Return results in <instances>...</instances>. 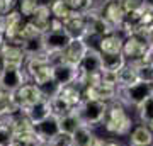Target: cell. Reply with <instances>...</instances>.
<instances>
[{
	"instance_id": "1",
	"label": "cell",
	"mask_w": 153,
	"mask_h": 146,
	"mask_svg": "<svg viewBox=\"0 0 153 146\" xmlns=\"http://www.w3.org/2000/svg\"><path fill=\"white\" fill-rule=\"evenodd\" d=\"M102 124H104L105 131L111 133V134L126 136L131 133L133 121L124 105L121 102H117V100H114V102L107 104V112H105Z\"/></svg>"
},
{
	"instance_id": "2",
	"label": "cell",
	"mask_w": 153,
	"mask_h": 146,
	"mask_svg": "<svg viewBox=\"0 0 153 146\" xmlns=\"http://www.w3.org/2000/svg\"><path fill=\"white\" fill-rule=\"evenodd\" d=\"M24 70L33 80V83L39 87H44L53 82V61L48 53L27 58L24 63Z\"/></svg>"
},
{
	"instance_id": "3",
	"label": "cell",
	"mask_w": 153,
	"mask_h": 146,
	"mask_svg": "<svg viewBox=\"0 0 153 146\" xmlns=\"http://www.w3.org/2000/svg\"><path fill=\"white\" fill-rule=\"evenodd\" d=\"M153 95V83L152 82L140 80L136 83H133L129 87H121L117 88V102H121L123 105L138 109L148 97Z\"/></svg>"
},
{
	"instance_id": "4",
	"label": "cell",
	"mask_w": 153,
	"mask_h": 146,
	"mask_svg": "<svg viewBox=\"0 0 153 146\" xmlns=\"http://www.w3.org/2000/svg\"><path fill=\"white\" fill-rule=\"evenodd\" d=\"M70 41H71V36L66 33V29L63 27V22L60 19L53 17L49 29L43 34V43H44L46 53L49 56H56V54H60L68 46Z\"/></svg>"
},
{
	"instance_id": "5",
	"label": "cell",
	"mask_w": 153,
	"mask_h": 146,
	"mask_svg": "<svg viewBox=\"0 0 153 146\" xmlns=\"http://www.w3.org/2000/svg\"><path fill=\"white\" fill-rule=\"evenodd\" d=\"M75 114L78 116V119L82 122V126L87 127H94L104 122L105 112H107V104L99 102V100H92V99H83L80 105L73 109Z\"/></svg>"
},
{
	"instance_id": "6",
	"label": "cell",
	"mask_w": 153,
	"mask_h": 146,
	"mask_svg": "<svg viewBox=\"0 0 153 146\" xmlns=\"http://www.w3.org/2000/svg\"><path fill=\"white\" fill-rule=\"evenodd\" d=\"M26 83H27V73L24 66L4 65V70L0 71V88L14 93Z\"/></svg>"
},
{
	"instance_id": "7",
	"label": "cell",
	"mask_w": 153,
	"mask_h": 146,
	"mask_svg": "<svg viewBox=\"0 0 153 146\" xmlns=\"http://www.w3.org/2000/svg\"><path fill=\"white\" fill-rule=\"evenodd\" d=\"M150 43L146 38L143 36H126L124 38V44H123V56L126 58L128 63H138V61L145 60V54H146Z\"/></svg>"
},
{
	"instance_id": "8",
	"label": "cell",
	"mask_w": 153,
	"mask_h": 146,
	"mask_svg": "<svg viewBox=\"0 0 153 146\" xmlns=\"http://www.w3.org/2000/svg\"><path fill=\"white\" fill-rule=\"evenodd\" d=\"M48 97L46 93L43 92V88L36 83H26V85H22L17 92L12 93V100L14 104L17 105L19 110H24V109L31 107L34 105L36 102H39L41 99Z\"/></svg>"
},
{
	"instance_id": "9",
	"label": "cell",
	"mask_w": 153,
	"mask_h": 146,
	"mask_svg": "<svg viewBox=\"0 0 153 146\" xmlns=\"http://www.w3.org/2000/svg\"><path fill=\"white\" fill-rule=\"evenodd\" d=\"M97 12L114 27L116 31L121 29L126 17V10L123 7V0H102L100 5L95 7Z\"/></svg>"
},
{
	"instance_id": "10",
	"label": "cell",
	"mask_w": 153,
	"mask_h": 146,
	"mask_svg": "<svg viewBox=\"0 0 153 146\" xmlns=\"http://www.w3.org/2000/svg\"><path fill=\"white\" fill-rule=\"evenodd\" d=\"M78 80V66L65 63V61H55L53 63V85L56 88L65 85L76 83Z\"/></svg>"
},
{
	"instance_id": "11",
	"label": "cell",
	"mask_w": 153,
	"mask_h": 146,
	"mask_svg": "<svg viewBox=\"0 0 153 146\" xmlns=\"http://www.w3.org/2000/svg\"><path fill=\"white\" fill-rule=\"evenodd\" d=\"M82 92L83 99H92V100H99L104 104H111L117 99V88L109 83H104V82L85 87V88H82Z\"/></svg>"
},
{
	"instance_id": "12",
	"label": "cell",
	"mask_w": 153,
	"mask_h": 146,
	"mask_svg": "<svg viewBox=\"0 0 153 146\" xmlns=\"http://www.w3.org/2000/svg\"><path fill=\"white\" fill-rule=\"evenodd\" d=\"M83 14H85V21H87V36H95V38L100 39L102 36L116 31L114 27L99 14L97 9H90Z\"/></svg>"
},
{
	"instance_id": "13",
	"label": "cell",
	"mask_w": 153,
	"mask_h": 146,
	"mask_svg": "<svg viewBox=\"0 0 153 146\" xmlns=\"http://www.w3.org/2000/svg\"><path fill=\"white\" fill-rule=\"evenodd\" d=\"M87 49H88L87 39H71L68 43V46L58 54V60L56 61H65V63L78 66V63L83 58V54L87 53Z\"/></svg>"
},
{
	"instance_id": "14",
	"label": "cell",
	"mask_w": 153,
	"mask_h": 146,
	"mask_svg": "<svg viewBox=\"0 0 153 146\" xmlns=\"http://www.w3.org/2000/svg\"><path fill=\"white\" fill-rule=\"evenodd\" d=\"M63 22V27L66 33L71 36V39H87V21H85V14L83 12H73L68 16Z\"/></svg>"
},
{
	"instance_id": "15",
	"label": "cell",
	"mask_w": 153,
	"mask_h": 146,
	"mask_svg": "<svg viewBox=\"0 0 153 146\" xmlns=\"http://www.w3.org/2000/svg\"><path fill=\"white\" fill-rule=\"evenodd\" d=\"M34 126V133L38 134V138L41 139L43 145H48L58 133H60V117H56L55 114H51L49 117L43 119Z\"/></svg>"
},
{
	"instance_id": "16",
	"label": "cell",
	"mask_w": 153,
	"mask_h": 146,
	"mask_svg": "<svg viewBox=\"0 0 153 146\" xmlns=\"http://www.w3.org/2000/svg\"><path fill=\"white\" fill-rule=\"evenodd\" d=\"M0 56L4 60V65H19L24 66L26 63V54L22 51V46L14 41H4L0 48Z\"/></svg>"
},
{
	"instance_id": "17",
	"label": "cell",
	"mask_w": 153,
	"mask_h": 146,
	"mask_svg": "<svg viewBox=\"0 0 153 146\" xmlns=\"http://www.w3.org/2000/svg\"><path fill=\"white\" fill-rule=\"evenodd\" d=\"M5 16H7V29H5V36L4 38L7 41L19 43V36H21V31L24 27V24H26V21H24V17H22V14L19 10H10L7 12Z\"/></svg>"
},
{
	"instance_id": "18",
	"label": "cell",
	"mask_w": 153,
	"mask_h": 146,
	"mask_svg": "<svg viewBox=\"0 0 153 146\" xmlns=\"http://www.w3.org/2000/svg\"><path fill=\"white\" fill-rule=\"evenodd\" d=\"M26 117H27L33 124H38V122H41L43 119H46V117H49L51 116V105H49V99L44 97L41 99L39 102H36L34 105H31V107L24 109V110H21Z\"/></svg>"
},
{
	"instance_id": "19",
	"label": "cell",
	"mask_w": 153,
	"mask_h": 146,
	"mask_svg": "<svg viewBox=\"0 0 153 146\" xmlns=\"http://www.w3.org/2000/svg\"><path fill=\"white\" fill-rule=\"evenodd\" d=\"M123 44H124V38L117 31H114L99 39V51L102 54H117L123 53Z\"/></svg>"
},
{
	"instance_id": "20",
	"label": "cell",
	"mask_w": 153,
	"mask_h": 146,
	"mask_svg": "<svg viewBox=\"0 0 153 146\" xmlns=\"http://www.w3.org/2000/svg\"><path fill=\"white\" fill-rule=\"evenodd\" d=\"M131 146H153V131L145 124L134 126L129 133Z\"/></svg>"
},
{
	"instance_id": "21",
	"label": "cell",
	"mask_w": 153,
	"mask_h": 146,
	"mask_svg": "<svg viewBox=\"0 0 153 146\" xmlns=\"http://www.w3.org/2000/svg\"><path fill=\"white\" fill-rule=\"evenodd\" d=\"M55 92L60 93L61 97L65 99L73 109H76L80 105V102L83 100L82 87L78 85V83H71V85H65V87H60V88H55Z\"/></svg>"
},
{
	"instance_id": "22",
	"label": "cell",
	"mask_w": 153,
	"mask_h": 146,
	"mask_svg": "<svg viewBox=\"0 0 153 146\" xmlns=\"http://www.w3.org/2000/svg\"><path fill=\"white\" fill-rule=\"evenodd\" d=\"M51 21H53L51 9H46V7H38V10L34 12L33 17L29 19V22H31V24H34V27H36L41 34H44L49 29Z\"/></svg>"
},
{
	"instance_id": "23",
	"label": "cell",
	"mask_w": 153,
	"mask_h": 146,
	"mask_svg": "<svg viewBox=\"0 0 153 146\" xmlns=\"http://www.w3.org/2000/svg\"><path fill=\"white\" fill-rule=\"evenodd\" d=\"M22 51L26 54V60H27V58H33V56L44 54L46 49H44V43H43V34L22 41Z\"/></svg>"
},
{
	"instance_id": "24",
	"label": "cell",
	"mask_w": 153,
	"mask_h": 146,
	"mask_svg": "<svg viewBox=\"0 0 153 146\" xmlns=\"http://www.w3.org/2000/svg\"><path fill=\"white\" fill-rule=\"evenodd\" d=\"M140 82V76H138V71L134 68V65L131 63H126L119 71H117V88L121 87H129L133 83Z\"/></svg>"
},
{
	"instance_id": "25",
	"label": "cell",
	"mask_w": 153,
	"mask_h": 146,
	"mask_svg": "<svg viewBox=\"0 0 153 146\" xmlns=\"http://www.w3.org/2000/svg\"><path fill=\"white\" fill-rule=\"evenodd\" d=\"M48 99H49V105H51V112L55 114L56 117L66 116V114H70L73 110V107L58 92H53L51 95H48Z\"/></svg>"
},
{
	"instance_id": "26",
	"label": "cell",
	"mask_w": 153,
	"mask_h": 146,
	"mask_svg": "<svg viewBox=\"0 0 153 146\" xmlns=\"http://www.w3.org/2000/svg\"><path fill=\"white\" fill-rule=\"evenodd\" d=\"M71 136H73V146H94L97 139V136L87 126H80Z\"/></svg>"
},
{
	"instance_id": "27",
	"label": "cell",
	"mask_w": 153,
	"mask_h": 146,
	"mask_svg": "<svg viewBox=\"0 0 153 146\" xmlns=\"http://www.w3.org/2000/svg\"><path fill=\"white\" fill-rule=\"evenodd\" d=\"M102 71H119L123 66L128 63L126 58L123 56V53L117 54H102Z\"/></svg>"
},
{
	"instance_id": "28",
	"label": "cell",
	"mask_w": 153,
	"mask_h": 146,
	"mask_svg": "<svg viewBox=\"0 0 153 146\" xmlns=\"http://www.w3.org/2000/svg\"><path fill=\"white\" fill-rule=\"evenodd\" d=\"M136 110H138V117L141 121V124L148 126L153 131V95L148 97Z\"/></svg>"
},
{
	"instance_id": "29",
	"label": "cell",
	"mask_w": 153,
	"mask_h": 146,
	"mask_svg": "<svg viewBox=\"0 0 153 146\" xmlns=\"http://www.w3.org/2000/svg\"><path fill=\"white\" fill-rule=\"evenodd\" d=\"M82 126L78 116L75 114V110H71L70 114L66 116H61L60 117V131L61 133H66V134H73L78 127Z\"/></svg>"
},
{
	"instance_id": "30",
	"label": "cell",
	"mask_w": 153,
	"mask_h": 146,
	"mask_svg": "<svg viewBox=\"0 0 153 146\" xmlns=\"http://www.w3.org/2000/svg\"><path fill=\"white\" fill-rule=\"evenodd\" d=\"M12 143H14V129L10 116H4L0 119V146H10Z\"/></svg>"
},
{
	"instance_id": "31",
	"label": "cell",
	"mask_w": 153,
	"mask_h": 146,
	"mask_svg": "<svg viewBox=\"0 0 153 146\" xmlns=\"http://www.w3.org/2000/svg\"><path fill=\"white\" fill-rule=\"evenodd\" d=\"M73 12L75 10L66 4V0H56L55 4H53V7H51V14H53V17H55V19H60V21H65L66 17L71 16Z\"/></svg>"
},
{
	"instance_id": "32",
	"label": "cell",
	"mask_w": 153,
	"mask_h": 146,
	"mask_svg": "<svg viewBox=\"0 0 153 146\" xmlns=\"http://www.w3.org/2000/svg\"><path fill=\"white\" fill-rule=\"evenodd\" d=\"M131 65H134V68H136L138 71V76H140V80H145V82H152L153 78V66L148 65L146 61H138V63H131Z\"/></svg>"
},
{
	"instance_id": "33",
	"label": "cell",
	"mask_w": 153,
	"mask_h": 146,
	"mask_svg": "<svg viewBox=\"0 0 153 146\" xmlns=\"http://www.w3.org/2000/svg\"><path fill=\"white\" fill-rule=\"evenodd\" d=\"M66 4L75 12H87L90 9H95L94 0H66Z\"/></svg>"
},
{
	"instance_id": "34",
	"label": "cell",
	"mask_w": 153,
	"mask_h": 146,
	"mask_svg": "<svg viewBox=\"0 0 153 146\" xmlns=\"http://www.w3.org/2000/svg\"><path fill=\"white\" fill-rule=\"evenodd\" d=\"M38 10V5L34 4V0H19V12L22 17H33V14Z\"/></svg>"
},
{
	"instance_id": "35",
	"label": "cell",
	"mask_w": 153,
	"mask_h": 146,
	"mask_svg": "<svg viewBox=\"0 0 153 146\" xmlns=\"http://www.w3.org/2000/svg\"><path fill=\"white\" fill-rule=\"evenodd\" d=\"M49 146H73V136L66 134V133H58L53 139L48 143Z\"/></svg>"
},
{
	"instance_id": "36",
	"label": "cell",
	"mask_w": 153,
	"mask_h": 146,
	"mask_svg": "<svg viewBox=\"0 0 153 146\" xmlns=\"http://www.w3.org/2000/svg\"><path fill=\"white\" fill-rule=\"evenodd\" d=\"M123 7L126 12L143 10V0H123Z\"/></svg>"
},
{
	"instance_id": "37",
	"label": "cell",
	"mask_w": 153,
	"mask_h": 146,
	"mask_svg": "<svg viewBox=\"0 0 153 146\" xmlns=\"http://www.w3.org/2000/svg\"><path fill=\"white\" fill-rule=\"evenodd\" d=\"M94 146H123V145L114 143V141H104V139H100V138H97L95 143H94Z\"/></svg>"
},
{
	"instance_id": "38",
	"label": "cell",
	"mask_w": 153,
	"mask_h": 146,
	"mask_svg": "<svg viewBox=\"0 0 153 146\" xmlns=\"http://www.w3.org/2000/svg\"><path fill=\"white\" fill-rule=\"evenodd\" d=\"M55 2L56 0H34V4H36L38 7H46V9H51Z\"/></svg>"
},
{
	"instance_id": "39",
	"label": "cell",
	"mask_w": 153,
	"mask_h": 146,
	"mask_svg": "<svg viewBox=\"0 0 153 146\" xmlns=\"http://www.w3.org/2000/svg\"><path fill=\"white\" fill-rule=\"evenodd\" d=\"M5 29H7V16L0 14V34L5 36Z\"/></svg>"
},
{
	"instance_id": "40",
	"label": "cell",
	"mask_w": 153,
	"mask_h": 146,
	"mask_svg": "<svg viewBox=\"0 0 153 146\" xmlns=\"http://www.w3.org/2000/svg\"><path fill=\"white\" fill-rule=\"evenodd\" d=\"M145 61H146L148 65L153 66V46H150L146 51V54H145Z\"/></svg>"
},
{
	"instance_id": "41",
	"label": "cell",
	"mask_w": 153,
	"mask_h": 146,
	"mask_svg": "<svg viewBox=\"0 0 153 146\" xmlns=\"http://www.w3.org/2000/svg\"><path fill=\"white\" fill-rule=\"evenodd\" d=\"M143 9L153 12V0H143Z\"/></svg>"
},
{
	"instance_id": "42",
	"label": "cell",
	"mask_w": 153,
	"mask_h": 146,
	"mask_svg": "<svg viewBox=\"0 0 153 146\" xmlns=\"http://www.w3.org/2000/svg\"><path fill=\"white\" fill-rule=\"evenodd\" d=\"M148 43H150V46H153V33L150 34V38H148Z\"/></svg>"
},
{
	"instance_id": "43",
	"label": "cell",
	"mask_w": 153,
	"mask_h": 146,
	"mask_svg": "<svg viewBox=\"0 0 153 146\" xmlns=\"http://www.w3.org/2000/svg\"><path fill=\"white\" fill-rule=\"evenodd\" d=\"M0 14H4V0H0Z\"/></svg>"
},
{
	"instance_id": "44",
	"label": "cell",
	"mask_w": 153,
	"mask_h": 146,
	"mask_svg": "<svg viewBox=\"0 0 153 146\" xmlns=\"http://www.w3.org/2000/svg\"><path fill=\"white\" fill-rule=\"evenodd\" d=\"M4 70V60H2V56H0V71Z\"/></svg>"
},
{
	"instance_id": "45",
	"label": "cell",
	"mask_w": 153,
	"mask_h": 146,
	"mask_svg": "<svg viewBox=\"0 0 153 146\" xmlns=\"http://www.w3.org/2000/svg\"><path fill=\"white\" fill-rule=\"evenodd\" d=\"M4 41H5V38H4V36L0 34V48H2V44H4Z\"/></svg>"
},
{
	"instance_id": "46",
	"label": "cell",
	"mask_w": 153,
	"mask_h": 146,
	"mask_svg": "<svg viewBox=\"0 0 153 146\" xmlns=\"http://www.w3.org/2000/svg\"><path fill=\"white\" fill-rule=\"evenodd\" d=\"M10 146H22V145H19V143H16V141H14V143H12Z\"/></svg>"
},
{
	"instance_id": "47",
	"label": "cell",
	"mask_w": 153,
	"mask_h": 146,
	"mask_svg": "<svg viewBox=\"0 0 153 146\" xmlns=\"http://www.w3.org/2000/svg\"><path fill=\"white\" fill-rule=\"evenodd\" d=\"M0 119H2V110H0Z\"/></svg>"
},
{
	"instance_id": "48",
	"label": "cell",
	"mask_w": 153,
	"mask_h": 146,
	"mask_svg": "<svg viewBox=\"0 0 153 146\" xmlns=\"http://www.w3.org/2000/svg\"><path fill=\"white\" fill-rule=\"evenodd\" d=\"M41 146H49V145H41Z\"/></svg>"
},
{
	"instance_id": "49",
	"label": "cell",
	"mask_w": 153,
	"mask_h": 146,
	"mask_svg": "<svg viewBox=\"0 0 153 146\" xmlns=\"http://www.w3.org/2000/svg\"><path fill=\"white\" fill-rule=\"evenodd\" d=\"M152 83H153V78H152Z\"/></svg>"
}]
</instances>
